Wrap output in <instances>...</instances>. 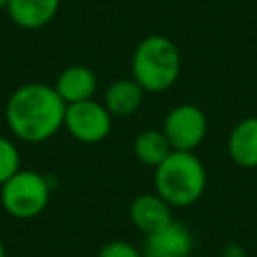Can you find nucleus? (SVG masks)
Here are the masks:
<instances>
[{
	"label": "nucleus",
	"instance_id": "nucleus-1",
	"mask_svg": "<svg viewBox=\"0 0 257 257\" xmlns=\"http://www.w3.org/2000/svg\"><path fill=\"white\" fill-rule=\"evenodd\" d=\"M66 102L52 84H20L6 100L4 116L10 133L22 143H44L64 128Z\"/></svg>",
	"mask_w": 257,
	"mask_h": 257
},
{
	"label": "nucleus",
	"instance_id": "nucleus-2",
	"mask_svg": "<svg viewBox=\"0 0 257 257\" xmlns=\"http://www.w3.org/2000/svg\"><path fill=\"white\" fill-rule=\"evenodd\" d=\"M155 193L173 209L195 205L207 189V169L195 151H173L155 169Z\"/></svg>",
	"mask_w": 257,
	"mask_h": 257
},
{
	"label": "nucleus",
	"instance_id": "nucleus-3",
	"mask_svg": "<svg viewBox=\"0 0 257 257\" xmlns=\"http://www.w3.org/2000/svg\"><path fill=\"white\" fill-rule=\"evenodd\" d=\"M131 70L145 92H165L181 76V52L169 36L149 34L137 44Z\"/></svg>",
	"mask_w": 257,
	"mask_h": 257
},
{
	"label": "nucleus",
	"instance_id": "nucleus-4",
	"mask_svg": "<svg viewBox=\"0 0 257 257\" xmlns=\"http://www.w3.org/2000/svg\"><path fill=\"white\" fill-rule=\"evenodd\" d=\"M50 193L52 187L46 175L20 169L0 187V205L14 219H32L48 207Z\"/></svg>",
	"mask_w": 257,
	"mask_h": 257
},
{
	"label": "nucleus",
	"instance_id": "nucleus-5",
	"mask_svg": "<svg viewBox=\"0 0 257 257\" xmlns=\"http://www.w3.org/2000/svg\"><path fill=\"white\" fill-rule=\"evenodd\" d=\"M64 128L72 139L84 145H96L110 135L112 114L106 106L94 98L66 104L64 112Z\"/></svg>",
	"mask_w": 257,
	"mask_h": 257
},
{
	"label": "nucleus",
	"instance_id": "nucleus-6",
	"mask_svg": "<svg viewBox=\"0 0 257 257\" xmlns=\"http://www.w3.org/2000/svg\"><path fill=\"white\" fill-rule=\"evenodd\" d=\"M207 114L191 102L173 106L163 122V133L173 151H195L207 137Z\"/></svg>",
	"mask_w": 257,
	"mask_h": 257
},
{
	"label": "nucleus",
	"instance_id": "nucleus-7",
	"mask_svg": "<svg viewBox=\"0 0 257 257\" xmlns=\"http://www.w3.org/2000/svg\"><path fill=\"white\" fill-rule=\"evenodd\" d=\"M195 249L193 233L181 221H173L165 229L147 235L143 257H191Z\"/></svg>",
	"mask_w": 257,
	"mask_h": 257
},
{
	"label": "nucleus",
	"instance_id": "nucleus-8",
	"mask_svg": "<svg viewBox=\"0 0 257 257\" xmlns=\"http://www.w3.org/2000/svg\"><path fill=\"white\" fill-rule=\"evenodd\" d=\"M128 217L133 225L145 235H153L175 221L173 207L155 191L135 197L128 209Z\"/></svg>",
	"mask_w": 257,
	"mask_h": 257
},
{
	"label": "nucleus",
	"instance_id": "nucleus-9",
	"mask_svg": "<svg viewBox=\"0 0 257 257\" xmlns=\"http://www.w3.org/2000/svg\"><path fill=\"white\" fill-rule=\"evenodd\" d=\"M52 86L66 104H74V102L94 98L98 78L94 70L88 68L86 64H70L60 70Z\"/></svg>",
	"mask_w": 257,
	"mask_h": 257
},
{
	"label": "nucleus",
	"instance_id": "nucleus-10",
	"mask_svg": "<svg viewBox=\"0 0 257 257\" xmlns=\"http://www.w3.org/2000/svg\"><path fill=\"white\" fill-rule=\"evenodd\" d=\"M227 151L237 167L257 169V116H247L231 128Z\"/></svg>",
	"mask_w": 257,
	"mask_h": 257
},
{
	"label": "nucleus",
	"instance_id": "nucleus-11",
	"mask_svg": "<svg viewBox=\"0 0 257 257\" xmlns=\"http://www.w3.org/2000/svg\"><path fill=\"white\" fill-rule=\"evenodd\" d=\"M145 88L131 76V78H116L104 90L102 104L114 116H131L135 114L145 102Z\"/></svg>",
	"mask_w": 257,
	"mask_h": 257
},
{
	"label": "nucleus",
	"instance_id": "nucleus-12",
	"mask_svg": "<svg viewBox=\"0 0 257 257\" xmlns=\"http://www.w3.org/2000/svg\"><path fill=\"white\" fill-rule=\"evenodd\" d=\"M60 0H10L8 16L24 30H38L46 26L58 12Z\"/></svg>",
	"mask_w": 257,
	"mask_h": 257
},
{
	"label": "nucleus",
	"instance_id": "nucleus-13",
	"mask_svg": "<svg viewBox=\"0 0 257 257\" xmlns=\"http://www.w3.org/2000/svg\"><path fill=\"white\" fill-rule=\"evenodd\" d=\"M133 151H135L137 161L145 167H151V169H157L173 153L165 133L159 128L141 131L133 141Z\"/></svg>",
	"mask_w": 257,
	"mask_h": 257
},
{
	"label": "nucleus",
	"instance_id": "nucleus-14",
	"mask_svg": "<svg viewBox=\"0 0 257 257\" xmlns=\"http://www.w3.org/2000/svg\"><path fill=\"white\" fill-rule=\"evenodd\" d=\"M20 151L8 139L0 135V187L20 171Z\"/></svg>",
	"mask_w": 257,
	"mask_h": 257
},
{
	"label": "nucleus",
	"instance_id": "nucleus-15",
	"mask_svg": "<svg viewBox=\"0 0 257 257\" xmlns=\"http://www.w3.org/2000/svg\"><path fill=\"white\" fill-rule=\"evenodd\" d=\"M98 257H143V253L135 245H131L128 241L114 239V241H108L100 247Z\"/></svg>",
	"mask_w": 257,
	"mask_h": 257
},
{
	"label": "nucleus",
	"instance_id": "nucleus-16",
	"mask_svg": "<svg viewBox=\"0 0 257 257\" xmlns=\"http://www.w3.org/2000/svg\"><path fill=\"white\" fill-rule=\"evenodd\" d=\"M221 257H245V249L239 243H227L221 249Z\"/></svg>",
	"mask_w": 257,
	"mask_h": 257
},
{
	"label": "nucleus",
	"instance_id": "nucleus-17",
	"mask_svg": "<svg viewBox=\"0 0 257 257\" xmlns=\"http://www.w3.org/2000/svg\"><path fill=\"white\" fill-rule=\"evenodd\" d=\"M0 257H6V247H4V241L0 237Z\"/></svg>",
	"mask_w": 257,
	"mask_h": 257
},
{
	"label": "nucleus",
	"instance_id": "nucleus-18",
	"mask_svg": "<svg viewBox=\"0 0 257 257\" xmlns=\"http://www.w3.org/2000/svg\"><path fill=\"white\" fill-rule=\"evenodd\" d=\"M8 2L10 0H0V10H6L8 8Z\"/></svg>",
	"mask_w": 257,
	"mask_h": 257
}]
</instances>
